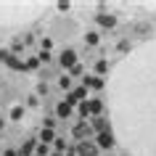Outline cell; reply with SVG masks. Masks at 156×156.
<instances>
[{
	"label": "cell",
	"mask_w": 156,
	"mask_h": 156,
	"mask_svg": "<svg viewBox=\"0 0 156 156\" xmlns=\"http://www.w3.org/2000/svg\"><path fill=\"white\" fill-rule=\"evenodd\" d=\"M111 114L132 156H156V42L132 50L111 74Z\"/></svg>",
	"instance_id": "obj_1"
},
{
	"label": "cell",
	"mask_w": 156,
	"mask_h": 156,
	"mask_svg": "<svg viewBox=\"0 0 156 156\" xmlns=\"http://www.w3.org/2000/svg\"><path fill=\"white\" fill-rule=\"evenodd\" d=\"M95 148H114V132L103 130L95 135Z\"/></svg>",
	"instance_id": "obj_2"
},
{
	"label": "cell",
	"mask_w": 156,
	"mask_h": 156,
	"mask_svg": "<svg viewBox=\"0 0 156 156\" xmlns=\"http://www.w3.org/2000/svg\"><path fill=\"white\" fill-rule=\"evenodd\" d=\"M87 98V90H85V87H77V90H72L69 93V95H66V106H77V103H82V101Z\"/></svg>",
	"instance_id": "obj_3"
},
{
	"label": "cell",
	"mask_w": 156,
	"mask_h": 156,
	"mask_svg": "<svg viewBox=\"0 0 156 156\" xmlns=\"http://www.w3.org/2000/svg\"><path fill=\"white\" fill-rule=\"evenodd\" d=\"M80 64V61H77V50H64V53H61V66H64V69H74V66Z\"/></svg>",
	"instance_id": "obj_4"
},
{
	"label": "cell",
	"mask_w": 156,
	"mask_h": 156,
	"mask_svg": "<svg viewBox=\"0 0 156 156\" xmlns=\"http://www.w3.org/2000/svg\"><path fill=\"white\" fill-rule=\"evenodd\" d=\"M90 132H93V127L87 124V119H85V122H80V124H74V127H72V135H74V138H87Z\"/></svg>",
	"instance_id": "obj_5"
},
{
	"label": "cell",
	"mask_w": 156,
	"mask_h": 156,
	"mask_svg": "<svg viewBox=\"0 0 156 156\" xmlns=\"http://www.w3.org/2000/svg\"><path fill=\"white\" fill-rule=\"evenodd\" d=\"M85 106H87V116H101V111H103V103H101L98 98H90V101H85Z\"/></svg>",
	"instance_id": "obj_6"
},
{
	"label": "cell",
	"mask_w": 156,
	"mask_h": 156,
	"mask_svg": "<svg viewBox=\"0 0 156 156\" xmlns=\"http://www.w3.org/2000/svg\"><path fill=\"white\" fill-rule=\"evenodd\" d=\"M82 87H85V90H87V87H93V90H101V87H103V80H101V77H95V74H87Z\"/></svg>",
	"instance_id": "obj_7"
},
{
	"label": "cell",
	"mask_w": 156,
	"mask_h": 156,
	"mask_svg": "<svg viewBox=\"0 0 156 156\" xmlns=\"http://www.w3.org/2000/svg\"><path fill=\"white\" fill-rule=\"evenodd\" d=\"M77 156H98V148H95V143H82L77 148Z\"/></svg>",
	"instance_id": "obj_8"
},
{
	"label": "cell",
	"mask_w": 156,
	"mask_h": 156,
	"mask_svg": "<svg viewBox=\"0 0 156 156\" xmlns=\"http://www.w3.org/2000/svg\"><path fill=\"white\" fill-rule=\"evenodd\" d=\"M72 114H74L72 106H66L64 101H61V103H56V116H58V119H69Z\"/></svg>",
	"instance_id": "obj_9"
},
{
	"label": "cell",
	"mask_w": 156,
	"mask_h": 156,
	"mask_svg": "<svg viewBox=\"0 0 156 156\" xmlns=\"http://www.w3.org/2000/svg\"><path fill=\"white\" fill-rule=\"evenodd\" d=\"M95 21H98L101 27H108V29H111V27L116 24V16H111V13H98V16H95Z\"/></svg>",
	"instance_id": "obj_10"
},
{
	"label": "cell",
	"mask_w": 156,
	"mask_h": 156,
	"mask_svg": "<svg viewBox=\"0 0 156 156\" xmlns=\"http://www.w3.org/2000/svg\"><path fill=\"white\" fill-rule=\"evenodd\" d=\"M53 140H56V132L42 127V132H40V143H42V146H48V143H53Z\"/></svg>",
	"instance_id": "obj_11"
},
{
	"label": "cell",
	"mask_w": 156,
	"mask_h": 156,
	"mask_svg": "<svg viewBox=\"0 0 156 156\" xmlns=\"http://www.w3.org/2000/svg\"><path fill=\"white\" fill-rule=\"evenodd\" d=\"M93 127L98 132H103V130H108V122L103 119V116H93Z\"/></svg>",
	"instance_id": "obj_12"
},
{
	"label": "cell",
	"mask_w": 156,
	"mask_h": 156,
	"mask_svg": "<svg viewBox=\"0 0 156 156\" xmlns=\"http://www.w3.org/2000/svg\"><path fill=\"white\" fill-rule=\"evenodd\" d=\"M85 42H87V45H98V42H101V34L95 32V29H90V32L85 34Z\"/></svg>",
	"instance_id": "obj_13"
},
{
	"label": "cell",
	"mask_w": 156,
	"mask_h": 156,
	"mask_svg": "<svg viewBox=\"0 0 156 156\" xmlns=\"http://www.w3.org/2000/svg\"><path fill=\"white\" fill-rule=\"evenodd\" d=\"M11 119L21 122V119H24V106H13V108H11Z\"/></svg>",
	"instance_id": "obj_14"
},
{
	"label": "cell",
	"mask_w": 156,
	"mask_h": 156,
	"mask_svg": "<svg viewBox=\"0 0 156 156\" xmlns=\"http://www.w3.org/2000/svg\"><path fill=\"white\" fill-rule=\"evenodd\" d=\"M95 72H98V74H106L108 72V61H106V58H101L98 64H95Z\"/></svg>",
	"instance_id": "obj_15"
},
{
	"label": "cell",
	"mask_w": 156,
	"mask_h": 156,
	"mask_svg": "<svg viewBox=\"0 0 156 156\" xmlns=\"http://www.w3.org/2000/svg\"><path fill=\"white\" fill-rule=\"evenodd\" d=\"M58 87H61V90H69V87H72V77H61V80H58Z\"/></svg>",
	"instance_id": "obj_16"
},
{
	"label": "cell",
	"mask_w": 156,
	"mask_h": 156,
	"mask_svg": "<svg viewBox=\"0 0 156 156\" xmlns=\"http://www.w3.org/2000/svg\"><path fill=\"white\" fill-rule=\"evenodd\" d=\"M27 106H29V108H37V106H40V98H37V95H29Z\"/></svg>",
	"instance_id": "obj_17"
},
{
	"label": "cell",
	"mask_w": 156,
	"mask_h": 156,
	"mask_svg": "<svg viewBox=\"0 0 156 156\" xmlns=\"http://www.w3.org/2000/svg\"><path fill=\"white\" fill-rule=\"evenodd\" d=\"M50 48H53V40H50V37H42V50L50 53Z\"/></svg>",
	"instance_id": "obj_18"
},
{
	"label": "cell",
	"mask_w": 156,
	"mask_h": 156,
	"mask_svg": "<svg viewBox=\"0 0 156 156\" xmlns=\"http://www.w3.org/2000/svg\"><path fill=\"white\" fill-rule=\"evenodd\" d=\"M50 58H53V56H50V53H45V50H42L40 56H37V61H40V64H50Z\"/></svg>",
	"instance_id": "obj_19"
},
{
	"label": "cell",
	"mask_w": 156,
	"mask_h": 156,
	"mask_svg": "<svg viewBox=\"0 0 156 156\" xmlns=\"http://www.w3.org/2000/svg\"><path fill=\"white\" fill-rule=\"evenodd\" d=\"M53 143H56V148H58V151H64V148H66V140H64V138H56Z\"/></svg>",
	"instance_id": "obj_20"
},
{
	"label": "cell",
	"mask_w": 156,
	"mask_h": 156,
	"mask_svg": "<svg viewBox=\"0 0 156 156\" xmlns=\"http://www.w3.org/2000/svg\"><path fill=\"white\" fill-rule=\"evenodd\" d=\"M34 156H48V146H42V143H40V146H37V154H34Z\"/></svg>",
	"instance_id": "obj_21"
},
{
	"label": "cell",
	"mask_w": 156,
	"mask_h": 156,
	"mask_svg": "<svg viewBox=\"0 0 156 156\" xmlns=\"http://www.w3.org/2000/svg\"><path fill=\"white\" fill-rule=\"evenodd\" d=\"M53 127H56V119H53V116H48V119H45V130H53Z\"/></svg>",
	"instance_id": "obj_22"
},
{
	"label": "cell",
	"mask_w": 156,
	"mask_h": 156,
	"mask_svg": "<svg viewBox=\"0 0 156 156\" xmlns=\"http://www.w3.org/2000/svg\"><path fill=\"white\" fill-rule=\"evenodd\" d=\"M56 8H58V11H72V3H58Z\"/></svg>",
	"instance_id": "obj_23"
},
{
	"label": "cell",
	"mask_w": 156,
	"mask_h": 156,
	"mask_svg": "<svg viewBox=\"0 0 156 156\" xmlns=\"http://www.w3.org/2000/svg\"><path fill=\"white\" fill-rule=\"evenodd\" d=\"M27 66H29V69H37V66H40V61H37V58H29V61H27Z\"/></svg>",
	"instance_id": "obj_24"
},
{
	"label": "cell",
	"mask_w": 156,
	"mask_h": 156,
	"mask_svg": "<svg viewBox=\"0 0 156 156\" xmlns=\"http://www.w3.org/2000/svg\"><path fill=\"white\" fill-rule=\"evenodd\" d=\"M3 156H16V151H11V148H8V151H5Z\"/></svg>",
	"instance_id": "obj_25"
},
{
	"label": "cell",
	"mask_w": 156,
	"mask_h": 156,
	"mask_svg": "<svg viewBox=\"0 0 156 156\" xmlns=\"http://www.w3.org/2000/svg\"><path fill=\"white\" fill-rule=\"evenodd\" d=\"M3 127H5V119H3V116H0V130H3Z\"/></svg>",
	"instance_id": "obj_26"
},
{
	"label": "cell",
	"mask_w": 156,
	"mask_h": 156,
	"mask_svg": "<svg viewBox=\"0 0 156 156\" xmlns=\"http://www.w3.org/2000/svg\"><path fill=\"white\" fill-rule=\"evenodd\" d=\"M66 156H77V151H66Z\"/></svg>",
	"instance_id": "obj_27"
}]
</instances>
